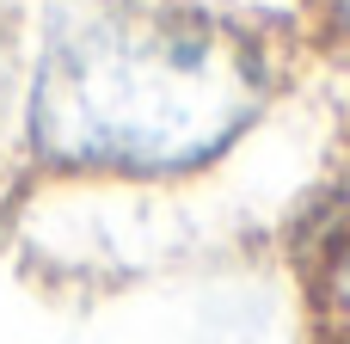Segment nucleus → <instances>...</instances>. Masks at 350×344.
I'll use <instances>...</instances> for the list:
<instances>
[{"mask_svg":"<svg viewBox=\"0 0 350 344\" xmlns=\"http://www.w3.org/2000/svg\"><path fill=\"white\" fill-rule=\"evenodd\" d=\"M314 344H332V339H314Z\"/></svg>","mask_w":350,"mask_h":344,"instance_id":"4","label":"nucleus"},{"mask_svg":"<svg viewBox=\"0 0 350 344\" xmlns=\"http://www.w3.org/2000/svg\"><path fill=\"white\" fill-rule=\"evenodd\" d=\"M314 12H320V31L332 43H350V0H314Z\"/></svg>","mask_w":350,"mask_h":344,"instance_id":"3","label":"nucleus"},{"mask_svg":"<svg viewBox=\"0 0 350 344\" xmlns=\"http://www.w3.org/2000/svg\"><path fill=\"white\" fill-rule=\"evenodd\" d=\"M277 80L258 25L172 0H92L37 62L31 154L68 178H185L265 117Z\"/></svg>","mask_w":350,"mask_h":344,"instance_id":"1","label":"nucleus"},{"mask_svg":"<svg viewBox=\"0 0 350 344\" xmlns=\"http://www.w3.org/2000/svg\"><path fill=\"white\" fill-rule=\"evenodd\" d=\"M314 339L350 344V228L314 259Z\"/></svg>","mask_w":350,"mask_h":344,"instance_id":"2","label":"nucleus"}]
</instances>
